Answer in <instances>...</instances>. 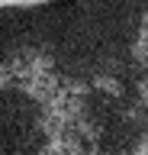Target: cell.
<instances>
[{
  "label": "cell",
  "mask_w": 148,
  "mask_h": 155,
  "mask_svg": "<svg viewBox=\"0 0 148 155\" xmlns=\"http://www.w3.org/2000/svg\"><path fill=\"white\" fill-rule=\"evenodd\" d=\"M0 155H148V0H0Z\"/></svg>",
  "instance_id": "obj_1"
}]
</instances>
